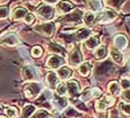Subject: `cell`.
<instances>
[{
  "instance_id": "obj_28",
  "label": "cell",
  "mask_w": 130,
  "mask_h": 118,
  "mask_svg": "<svg viewBox=\"0 0 130 118\" xmlns=\"http://www.w3.org/2000/svg\"><path fill=\"white\" fill-rule=\"evenodd\" d=\"M5 112L7 115V118H17L18 116V110L17 108L12 106H9V107H6L5 108Z\"/></svg>"
},
{
  "instance_id": "obj_45",
  "label": "cell",
  "mask_w": 130,
  "mask_h": 118,
  "mask_svg": "<svg viewBox=\"0 0 130 118\" xmlns=\"http://www.w3.org/2000/svg\"><path fill=\"white\" fill-rule=\"evenodd\" d=\"M128 67H129V69H130V60H129V63H128Z\"/></svg>"
},
{
  "instance_id": "obj_13",
  "label": "cell",
  "mask_w": 130,
  "mask_h": 118,
  "mask_svg": "<svg viewBox=\"0 0 130 118\" xmlns=\"http://www.w3.org/2000/svg\"><path fill=\"white\" fill-rule=\"evenodd\" d=\"M115 45H116V48H118L119 51H122L123 48L127 47L128 45V40L124 35L120 34V35H117L115 37Z\"/></svg>"
},
{
  "instance_id": "obj_18",
  "label": "cell",
  "mask_w": 130,
  "mask_h": 118,
  "mask_svg": "<svg viewBox=\"0 0 130 118\" xmlns=\"http://www.w3.org/2000/svg\"><path fill=\"white\" fill-rule=\"evenodd\" d=\"M73 5L69 1H61L59 4L57 5V9L59 10V12L62 14H69L70 11L73 10Z\"/></svg>"
},
{
  "instance_id": "obj_27",
  "label": "cell",
  "mask_w": 130,
  "mask_h": 118,
  "mask_svg": "<svg viewBox=\"0 0 130 118\" xmlns=\"http://www.w3.org/2000/svg\"><path fill=\"white\" fill-rule=\"evenodd\" d=\"M78 73L83 76L89 75V73H90V64L86 62L81 63L80 67H78Z\"/></svg>"
},
{
  "instance_id": "obj_10",
  "label": "cell",
  "mask_w": 130,
  "mask_h": 118,
  "mask_svg": "<svg viewBox=\"0 0 130 118\" xmlns=\"http://www.w3.org/2000/svg\"><path fill=\"white\" fill-rule=\"evenodd\" d=\"M81 16H82L81 10H75V11H73L72 14H67L66 16H64V17L62 18V21H64V23H71V24L80 23Z\"/></svg>"
},
{
  "instance_id": "obj_3",
  "label": "cell",
  "mask_w": 130,
  "mask_h": 118,
  "mask_svg": "<svg viewBox=\"0 0 130 118\" xmlns=\"http://www.w3.org/2000/svg\"><path fill=\"white\" fill-rule=\"evenodd\" d=\"M55 24L54 23H44V24H40V25H36L34 26V29L36 31L37 33L39 34L44 35V36H47V37H51L52 35L55 33Z\"/></svg>"
},
{
  "instance_id": "obj_4",
  "label": "cell",
  "mask_w": 130,
  "mask_h": 118,
  "mask_svg": "<svg viewBox=\"0 0 130 118\" xmlns=\"http://www.w3.org/2000/svg\"><path fill=\"white\" fill-rule=\"evenodd\" d=\"M0 44L8 46H16L19 44V38L15 33H6L4 36L0 37Z\"/></svg>"
},
{
  "instance_id": "obj_20",
  "label": "cell",
  "mask_w": 130,
  "mask_h": 118,
  "mask_svg": "<svg viewBox=\"0 0 130 118\" xmlns=\"http://www.w3.org/2000/svg\"><path fill=\"white\" fill-rule=\"evenodd\" d=\"M83 19H84V23L86 24L88 26H92L96 20V17L94 15L93 11H88L83 15Z\"/></svg>"
},
{
  "instance_id": "obj_8",
  "label": "cell",
  "mask_w": 130,
  "mask_h": 118,
  "mask_svg": "<svg viewBox=\"0 0 130 118\" xmlns=\"http://www.w3.org/2000/svg\"><path fill=\"white\" fill-rule=\"evenodd\" d=\"M64 57L61 56V55H52L50 56L47 59V62H46V64H47L48 68L51 69H59L62 67V65L64 64Z\"/></svg>"
},
{
  "instance_id": "obj_29",
  "label": "cell",
  "mask_w": 130,
  "mask_h": 118,
  "mask_svg": "<svg viewBox=\"0 0 130 118\" xmlns=\"http://www.w3.org/2000/svg\"><path fill=\"white\" fill-rule=\"evenodd\" d=\"M50 112L47 110H44V109H39V110H36L32 114V116L30 118H50Z\"/></svg>"
},
{
  "instance_id": "obj_19",
  "label": "cell",
  "mask_w": 130,
  "mask_h": 118,
  "mask_svg": "<svg viewBox=\"0 0 130 118\" xmlns=\"http://www.w3.org/2000/svg\"><path fill=\"white\" fill-rule=\"evenodd\" d=\"M35 111H36V108H35V106H32V105H26L25 107H24L23 111H21L20 118H30Z\"/></svg>"
},
{
  "instance_id": "obj_34",
  "label": "cell",
  "mask_w": 130,
  "mask_h": 118,
  "mask_svg": "<svg viewBox=\"0 0 130 118\" xmlns=\"http://www.w3.org/2000/svg\"><path fill=\"white\" fill-rule=\"evenodd\" d=\"M31 55L34 57H36V59H38V57L43 55V48L40 47V46H35V47H32Z\"/></svg>"
},
{
  "instance_id": "obj_31",
  "label": "cell",
  "mask_w": 130,
  "mask_h": 118,
  "mask_svg": "<svg viewBox=\"0 0 130 118\" xmlns=\"http://www.w3.org/2000/svg\"><path fill=\"white\" fill-rule=\"evenodd\" d=\"M119 108L121 109V111L127 116H130V103L129 102H120L119 103Z\"/></svg>"
},
{
  "instance_id": "obj_2",
  "label": "cell",
  "mask_w": 130,
  "mask_h": 118,
  "mask_svg": "<svg viewBox=\"0 0 130 118\" xmlns=\"http://www.w3.org/2000/svg\"><path fill=\"white\" fill-rule=\"evenodd\" d=\"M37 15L39 18H42L43 20H51L55 17V8L52 7L51 5H42L39 8L36 10Z\"/></svg>"
},
{
  "instance_id": "obj_22",
  "label": "cell",
  "mask_w": 130,
  "mask_h": 118,
  "mask_svg": "<svg viewBox=\"0 0 130 118\" xmlns=\"http://www.w3.org/2000/svg\"><path fill=\"white\" fill-rule=\"evenodd\" d=\"M89 6L93 11H101L103 10V4L101 0H90L89 1Z\"/></svg>"
},
{
  "instance_id": "obj_17",
  "label": "cell",
  "mask_w": 130,
  "mask_h": 118,
  "mask_svg": "<svg viewBox=\"0 0 130 118\" xmlns=\"http://www.w3.org/2000/svg\"><path fill=\"white\" fill-rule=\"evenodd\" d=\"M72 75V70L67 67H61L57 70V76L62 80H66Z\"/></svg>"
},
{
  "instance_id": "obj_1",
  "label": "cell",
  "mask_w": 130,
  "mask_h": 118,
  "mask_svg": "<svg viewBox=\"0 0 130 118\" xmlns=\"http://www.w3.org/2000/svg\"><path fill=\"white\" fill-rule=\"evenodd\" d=\"M43 90V86L38 82H28L24 86V93L28 99H35Z\"/></svg>"
},
{
  "instance_id": "obj_41",
  "label": "cell",
  "mask_w": 130,
  "mask_h": 118,
  "mask_svg": "<svg viewBox=\"0 0 130 118\" xmlns=\"http://www.w3.org/2000/svg\"><path fill=\"white\" fill-rule=\"evenodd\" d=\"M122 98L126 101H128V102L130 103V89L128 90H124L123 93H122Z\"/></svg>"
},
{
  "instance_id": "obj_9",
  "label": "cell",
  "mask_w": 130,
  "mask_h": 118,
  "mask_svg": "<svg viewBox=\"0 0 130 118\" xmlns=\"http://www.w3.org/2000/svg\"><path fill=\"white\" fill-rule=\"evenodd\" d=\"M66 89H67V93L70 95V97L75 98L77 97V95L80 93V86L75 80H70L66 83Z\"/></svg>"
},
{
  "instance_id": "obj_39",
  "label": "cell",
  "mask_w": 130,
  "mask_h": 118,
  "mask_svg": "<svg viewBox=\"0 0 130 118\" xmlns=\"http://www.w3.org/2000/svg\"><path fill=\"white\" fill-rule=\"evenodd\" d=\"M74 105L75 107H76L77 109H80V110H82V111H86L88 110V108L85 107V103H83L82 101H74Z\"/></svg>"
},
{
  "instance_id": "obj_26",
  "label": "cell",
  "mask_w": 130,
  "mask_h": 118,
  "mask_svg": "<svg viewBox=\"0 0 130 118\" xmlns=\"http://www.w3.org/2000/svg\"><path fill=\"white\" fill-rule=\"evenodd\" d=\"M48 50L53 53H57V54H64V48L62 46H59L58 44L56 43H50L48 44Z\"/></svg>"
},
{
  "instance_id": "obj_38",
  "label": "cell",
  "mask_w": 130,
  "mask_h": 118,
  "mask_svg": "<svg viewBox=\"0 0 130 118\" xmlns=\"http://www.w3.org/2000/svg\"><path fill=\"white\" fill-rule=\"evenodd\" d=\"M120 86L124 90L130 89V80H129V79H122V80L120 81Z\"/></svg>"
},
{
  "instance_id": "obj_16",
  "label": "cell",
  "mask_w": 130,
  "mask_h": 118,
  "mask_svg": "<svg viewBox=\"0 0 130 118\" xmlns=\"http://www.w3.org/2000/svg\"><path fill=\"white\" fill-rule=\"evenodd\" d=\"M27 14H28V10L25 7H17V8H15V10L12 12V18L15 20H20V19L25 18V16Z\"/></svg>"
},
{
  "instance_id": "obj_15",
  "label": "cell",
  "mask_w": 130,
  "mask_h": 118,
  "mask_svg": "<svg viewBox=\"0 0 130 118\" xmlns=\"http://www.w3.org/2000/svg\"><path fill=\"white\" fill-rule=\"evenodd\" d=\"M91 36V31L89 28H85V27H82L80 28L78 31L75 33V38L77 41H84V40H88L89 37Z\"/></svg>"
},
{
  "instance_id": "obj_5",
  "label": "cell",
  "mask_w": 130,
  "mask_h": 118,
  "mask_svg": "<svg viewBox=\"0 0 130 118\" xmlns=\"http://www.w3.org/2000/svg\"><path fill=\"white\" fill-rule=\"evenodd\" d=\"M116 18H117V14L113 11V10L105 9V10H102V12L100 14V16L98 17V21L102 24H108V23L113 21Z\"/></svg>"
},
{
  "instance_id": "obj_23",
  "label": "cell",
  "mask_w": 130,
  "mask_h": 118,
  "mask_svg": "<svg viewBox=\"0 0 130 118\" xmlns=\"http://www.w3.org/2000/svg\"><path fill=\"white\" fill-rule=\"evenodd\" d=\"M85 46L88 48H90V50H94V48H96L99 46V40L94 36H90L85 41Z\"/></svg>"
},
{
  "instance_id": "obj_24",
  "label": "cell",
  "mask_w": 130,
  "mask_h": 118,
  "mask_svg": "<svg viewBox=\"0 0 130 118\" xmlns=\"http://www.w3.org/2000/svg\"><path fill=\"white\" fill-rule=\"evenodd\" d=\"M108 55V50L104 45H101V46H98L96 51H95V57L99 60H103L105 59Z\"/></svg>"
},
{
  "instance_id": "obj_32",
  "label": "cell",
  "mask_w": 130,
  "mask_h": 118,
  "mask_svg": "<svg viewBox=\"0 0 130 118\" xmlns=\"http://www.w3.org/2000/svg\"><path fill=\"white\" fill-rule=\"evenodd\" d=\"M123 2H124V0H108V4L111 7L116 8V9H120V7L122 6Z\"/></svg>"
},
{
  "instance_id": "obj_44",
  "label": "cell",
  "mask_w": 130,
  "mask_h": 118,
  "mask_svg": "<svg viewBox=\"0 0 130 118\" xmlns=\"http://www.w3.org/2000/svg\"><path fill=\"white\" fill-rule=\"evenodd\" d=\"M0 118H7L6 116H0Z\"/></svg>"
},
{
  "instance_id": "obj_33",
  "label": "cell",
  "mask_w": 130,
  "mask_h": 118,
  "mask_svg": "<svg viewBox=\"0 0 130 118\" xmlns=\"http://www.w3.org/2000/svg\"><path fill=\"white\" fill-rule=\"evenodd\" d=\"M9 8L7 6H0V19H5L9 16Z\"/></svg>"
},
{
  "instance_id": "obj_30",
  "label": "cell",
  "mask_w": 130,
  "mask_h": 118,
  "mask_svg": "<svg viewBox=\"0 0 130 118\" xmlns=\"http://www.w3.org/2000/svg\"><path fill=\"white\" fill-rule=\"evenodd\" d=\"M55 89H56V93H57V96H62V97L66 95V92H67L66 84L63 83V82H62V83H58L57 87H56Z\"/></svg>"
},
{
  "instance_id": "obj_12",
  "label": "cell",
  "mask_w": 130,
  "mask_h": 118,
  "mask_svg": "<svg viewBox=\"0 0 130 118\" xmlns=\"http://www.w3.org/2000/svg\"><path fill=\"white\" fill-rule=\"evenodd\" d=\"M46 81H47V84L51 89H55V88L57 87V84L59 83V78L55 72L50 71V72L46 74Z\"/></svg>"
},
{
  "instance_id": "obj_11",
  "label": "cell",
  "mask_w": 130,
  "mask_h": 118,
  "mask_svg": "<svg viewBox=\"0 0 130 118\" xmlns=\"http://www.w3.org/2000/svg\"><path fill=\"white\" fill-rule=\"evenodd\" d=\"M69 63L72 67H77L82 63V54L78 50H74L69 55Z\"/></svg>"
},
{
  "instance_id": "obj_21",
  "label": "cell",
  "mask_w": 130,
  "mask_h": 118,
  "mask_svg": "<svg viewBox=\"0 0 130 118\" xmlns=\"http://www.w3.org/2000/svg\"><path fill=\"white\" fill-rule=\"evenodd\" d=\"M110 54H111V57H112V60L116 63H122V54H121V52L119 51L118 48L112 47L110 50Z\"/></svg>"
},
{
  "instance_id": "obj_37",
  "label": "cell",
  "mask_w": 130,
  "mask_h": 118,
  "mask_svg": "<svg viewBox=\"0 0 130 118\" xmlns=\"http://www.w3.org/2000/svg\"><path fill=\"white\" fill-rule=\"evenodd\" d=\"M34 19H35V16L32 15V14L28 12L27 15L25 16V18H24V20H25L26 24H28V25H30V24L34 23Z\"/></svg>"
},
{
  "instance_id": "obj_36",
  "label": "cell",
  "mask_w": 130,
  "mask_h": 118,
  "mask_svg": "<svg viewBox=\"0 0 130 118\" xmlns=\"http://www.w3.org/2000/svg\"><path fill=\"white\" fill-rule=\"evenodd\" d=\"M65 115L70 117H74L77 115V112L75 110V108H73V107H66L65 108Z\"/></svg>"
},
{
  "instance_id": "obj_7",
  "label": "cell",
  "mask_w": 130,
  "mask_h": 118,
  "mask_svg": "<svg viewBox=\"0 0 130 118\" xmlns=\"http://www.w3.org/2000/svg\"><path fill=\"white\" fill-rule=\"evenodd\" d=\"M115 99L112 97H108V96H103L101 99L98 100L96 102V110L98 111H104L107 108L113 105Z\"/></svg>"
},
{
  "instance_id": "obj_43",
  "label": "cell",
  "mask_w": 130,
  "mask_h": 118,
  "mask_svg": "<svg viewBox=\"0 0 130 118\" xmlns=\"http://www.w3.org/2000/svg\"><path fill=\"white\" fill-rule=\"evenodd\" d=\"M5 108H6V107H4V106L0 105V114H1L2 111H5Z\"/></svg>"
},
{
  "instance_id": "obj_14",
  "label": "cell",
  "mask_w": 130,
  "mask_h": 118,
  "mask_svg": "<svg viewBox=\"0 0 130 118\" xmlns=\"http://www.w3.org/2000/svg\"><path fill=\"white\" fill-rule=\"evenodd\" d=\"M53 103L54 106L56 107V108L61 109V110H63L67 107V103H69V101L65 97H62V96H54L53 97Z\"/></svg>"
},
{
  "instance_id": "obj_6",
  "label": "cell",
  "mask_w": 130,
  "mask_h": 118,
  "mask_svg": "<svg viewBox=\"0 0 130 118\" xmlns=\"http://www.w3.org/2000/svg\"><path fill=\"white\" fill-rule=\"evenodd\" d=\"M23 76L25 80H36L39 78V73L37 71V69L32 65H27L23 69Z\"/></svg>"
},
{
  "instance_id": "obj_40",
  "label": "cell",
  "mask_w": 130,
  "mask_h": 118,
  "mask_svg": "<svg viewBox=\"0 0 130 118\" xmlns=\"http://www.w3.org/2000/svg\"><path fill=\"white\" fill-rule=\"evenodd\" d=\"M101 90H99L98 88H92V97L93 98H98L101 96Z\"/></svg>"
},
{
  "instance_id": "obj_35",
  "label": "cell",
  "mask_w": 130,
  "mask_h": 118,
  "mask_svg": "<svg viewBox=\"0 0 130 118\" xmlns=\"http://www.w3.org/2000/svg\"><path fill=\"white\" fill-rule=\"evenodd\" d=\"M91 98H92V88H88V89H85L82 93V100L88 101L89 99H91Z\"/></svg>"
},
{
  "instance_id": "obj_25",
  "label": "cell",
  "mask_w": 130,
  "mask_h": 118,
  "mask_svg": "<svg viewBox=\"0 0 130 118\" xmlns=\"http://www.w3.org/2000/svg\"><path fill=\"white\" fill-rule=\"evenodd\" d=\"M109 92L112 96H118L120 93V86H119L118 82L112 81L109 83Z\"/></svg>"
},
{
  "instance_id": "obj_42",
  "label": "cell",
  "mask_w": 130,
  "mask_h": 118,
  "mask_svg": "<svg viewBox=\"0 0 130 118\" xmlns=\"http://www.w3.org/2000/svg\"><path fill=\"white\" fill-rule=\"evenodd\" d=\"M47 5H54V4H57L59 0H44Z\"/></svg>"
}]
</instances>
